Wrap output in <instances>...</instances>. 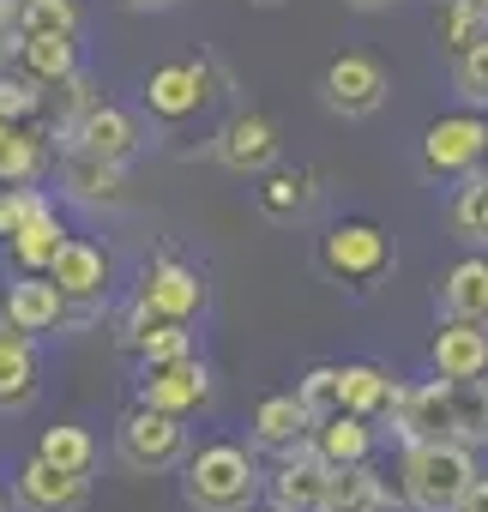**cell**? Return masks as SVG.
Wrapping results in <instances>:
<instances>
[{"label": "cell", "instance_id": "6da1fadb", "mask_svg": "<svg viewBox=\"0 0 488 512\" xmlns=\"http://www.w3.org/2000/svg\"><path fill=\"white\" fill-rule=\"evenodd\" d=\"M181 494H187L193 512H254V500L266 494V476H260V464H254L248 446L211 440V446L187 452Z\"/></svg>", "mask_w": 488, "mask_h": 512}, {"label": "cell", "instance_id": "7a4b0ae2", "mask_svg": "<svg viewBox=\"0 0 488 512\" xmlns=\"http://www.w3.org/2000/svg\"><path fill=\"white\" fill-rule=\"evenodd\" d=\"M476 482V458L464 440H428V446H404L398 464V494L410 512H452L458 494Z\"/></svg>", "mask_w": 488, "mask_h": 512}, {"label": "cell", "instance_id": "3957f363", "mask_svg": "<svg viewBox=\"0 0 488 512\" xmlns=\"http://www.w3.org/2000/svg\"><path fill=\"white\" fill-rule=\"evenodd\" d=\"M392 266V235L374 217H344L320 235V272L350 290H374Z\"/></svg>", "mask_w": 488, "mask_h": 512}, {"label": "cell", "instance_id": "277c9868", "mask_svg": "<svg viewBox=\"0 0 488 512\" xmlns=\"http://www.w3.org/2000/svg\"><path fill=\"white\" fill-rule=\"evenodd\" d=\"M205 314V278L181 260H151L145 278H139V296H133V314H127V344H139L151 326L163 320H193Z\"/></svg>", "mask_w": 488, "mask_h": 512}, {"label": "cell", "instance_id": "5b68a950", "mask_svg": "<svg viewBox=\"0 0 488 512\" xmlns=\"http://www.w3.org/2000/svg\"><path fill=\"white\" fill-rule=\"evenodd\" d=\"M115 458L139 476H163L175 464H187V428L175 410H157V404H133L115 428Z\"/></svg>", "mask_w": 488, "mask_h": 512}, {"label": "cell", "instance_id": "8992f818", "mask_svg": "<svg viewBox=\"0 0 488 512\" xmlns=\"http://www.w3.org/2000/svg\"><path fill=\"white\" fill-rule=\"evenodd\" d=\"M482 151H488V121L458 109V115H440L428 133H422V175L434 181H464L482 169Z\"/></svg>", "mask_w": 488, "mask_h": 512}, {"label": "cell", "instance_id": "52a82bcc", "mask_svg": "<svg viewBox=\"0 0 488 512\" xmlns=\"http://www.w3.org/2000/svg\"><path fill=\"white\" fill-rule=\"evenodd\" d=\"M49 278L67 296V326L91 320L109 302V253L97 241H85V235H67V247L55 253V266H49Z\"/></svg>", "mask_w": 488, "mask_h": 512}, {"label": "cell", "instance_id": "ba28073f", "mask_svg": "<svg viewBox=\"0 0 488 512\" xmlns=\"http://www.w3.org/2000/svg\"><path fill=\"white\" fill-rule=\"evenodd\" d=\"M392 428L404 446H428V440H458V386L452 380H422V386H404L398 392V410H392Z\"/></svg>", "mask_w": 488, "mask_h": 512}, {"label": "cell", "instance_id": "9c48e42d", "mask_svg": "<svg viewBox=\"0 0 488 512\" xmlns=\"http://www.w3.org/2000/svg\"><path fill=\"white\" fill-rule=\"evenodd\" d=\"M284 464H278V476L266 482V494H272V506H284V512H326V488H332V464L320 458V446H314V434H302V440H290L284 452H278Z\"/></svg>", "mask_w": 488, "mask_h": 512}, {"label": "cell", "instance_id": "30bf717a", "mask_svg": "<svg viewBox=\"0 0 488 512\" xmlns=\"http://www.w3.org/2000/svg\"><path fill=\"white\" fill-rule=\"evenodd\" d=\"M386 91H392V79H386V67L368 61V55H338V61L320 73V97H326V109L344 115V121L374 115V109L386 103Z\"/></svg>", "mask_w": 488, "mask_h": 512}, {"label": "cell", "instance_id": "8fae6325", "mask_svg": "<svg viewBox=\"0 0 488 512\" xmlns=\"http://www.w3.org/2000/svg\"><path fill=\"white\" fill-rule=\"evenodd\" d=\"M217 157H223V169H235V175H266V169H278V157H284L278 121L260 115V109H235V115L217 127Z\"/></svg>", "mask_w": 488, "mask_h": 512}, {"label": "cell", "instance_id": "7c38bea8", "mask_svg": "<svg viewBox=\"0 0 488 512\" xmlns=\"http://www.w3.org/2000/svg\"><path fill=\"white\" fill-rule=\"evenodd\" d=\"M211 97H217V91H211V67H205V61H175V67H157V73L145 79V109H151V121H163V127L193 121Z\"/></svg>", "mask_w": 488, "mask_h": 512}, {"label": "cell", "instance_id": "4fadbf2b", "mask_svg": "<svg viewBox=\"0 0 488 512\" xmlns=\"http://www.w3.org/2000/svg\"><path fill=\"white\" fill-rule=\"evenodd\" d=\"M139 404H157V410H175V416H193L211 404V374L199 356H181V362H157L139 374Z\"/></svg>", "mask_w": 488, "mask_h": 512}, {"label": "cell", "instance_id": "5bb4252c", "mask_svg": "<svg viewBox=\"0 0 488 512\" xmlns=\"http://www.w3.org/2000/svg\"><path fill=\"white\" fill-rule=\"evenodd\" d=\"M85 494H91V482L73 476V470H55L49 458H25L19 476H13V506L19 512H79Z\"/></svg>", "mask_w": 488, "mask_h": 512}, {"label": "cell", "instance_id": "9a60e30c", "mask_svg": "<svg viewBox=\"0 0 488 512\" xmlns=\"http://www.w3.org/2000/svg\"><path fill=\"white\" fill-rule=\"evenodd\" d=\"M428 362L440 380L464 386V380H488V326L476 320H440L434 344H428Z\"/></svg>", "mask_w": 488, "mask_h": 512}, {"label": "cell", "instance_id": "2e32d148", "mask_svg": "<svg viewBox=\"0 0 488 512\" xmlns=\"http://www.w3.org/2000/svg\"><path fill=\"white\" fill-rule=\"evenodd\" d=\"M0 314H7L19 332H55V326H67V296L55 290V278L49 272H25V278H13L7 284V296H0Z\"/></svg>", "mask_w": 488, "mask_h": 512}, {"label": "cell", "instance_id": "e0dca14e", "mask_svg": "<svg viewBox=\"0 0 488 512\" xmlns=\"http://www.w3.org/2000/svg\"><path fill=\"white\" fill-rule=\"evenodd\" d=\"M61 187L85 205H115L127 187V163H109L85 145H61Z\"/></svg>", "mask_w": 488, "mask_h": 512}, {"label": "cell", "instance_id": "ac0fdd59", "mask_svg": "<svg viewBox=\"0 0 488 512\" xmlns=\"http://www.w3.org/2000/svg\"><path fill=\"white\" fill-rule=\"evenodd\" d=\"M61 145H85V151H97L109 163H133L139 157V121L127 109H115V103H97Z\"/></svg>", "mask_w": 488, "mask_h": 512}, {"label": "cell", "instance_id": "d6986e66", "mask_svg": "<svg viewBox=\"0 0 488 512\" xmlns=\"http://www.w3.org/2000/svg\"><path fill=\"white\" fill-rule=\"evenodd\" d=\"M338 392H344V410L380 422V416L398 410V392H404V386H398L380 362H338Z\"/></svg>", "mask_w": 488, "mask_h": 512}, {"label": "cell", "instance_id": "ffe728a7", "mask_svg": "<svg viewBox=\"0 0 488 512\" xmlns=\"http://www.w3.org/2000/svg\"><path fill=\"white\" fill-rule=\"evenodd\" d=\"M19 73L43 91H55L61 79L79 73V37H61V31H37V37H19Z\"/></svg>", "mask_w": 488, "mask_h": 512}, {"label": "cell", "instance_id": "44dd1931", "mask_svg": "<svg viewBox=\"0 0 488 512\" xmlns=\"http://www.w3.org/2000/svg\"><path fill=\"white\" fill-rule=\"evenodd\" d=\"M392 500H404L398 488H386L380 482V470L362 458V464H332V488H326V512H380V506H392Z\"/></svg>", "mask_w": 488, "mask_h": 512}, {"label": "cell", "instance_id": "7402d4cb", "mask_svg": "<svg viewBox=\"0 0 488 512\" xmlns=\"http://www.w3.org/2000/svg\"><path fill=\"white\" fill-rule=\"evenodd\" d=\"M320 205V169H266V187H260V211L272 223H296Z\"/></svg>", "mask_w": 488, "mask_h": 512}, {"label": "cell", "instance_id": "603a6c76", "mask_svg": "<svg viewBox=\"0 0 488 512\" xmlns=\"http://www.w3.org/2000/svg\"><path fill=\"white\" fill-rule=\"evenodd\" d=\"M314 446L326 464H362V458H374V422L356 410H332L314 422Z\"/></svg>", "mask_w": 488, "mask_h": 512}, {"label": "cell", "instance_id": "cb8c5ba5", "mask_svg": "<svg viewBox=\"0 0 488 512\" xmlns=\"http://www.w3.org/2000/svg\"><path fill=\"white\" fill-rule=\"evenodd\" d=\"M440 308H446V320H476V326H488V260H458L446 278H440Z\"/></svg>", "mask_w": 488, "mask_h": 512}, {"label": "cell", "instance_id": "d4e9b609", "mask_svg": "<svg viewBox=\"0 0 488 512\" xmlns=\"http://www.w3.org/2000/svg\"><path fill=\"white\" fill-rule=\"evenodd\" d=\"M7 247H13L19 272H49V266H55V253L67 247V223L55 217V205H43L37 217H25V229H19Z\"/></svg>", "mask_w": 488, "mask_h": 512}, {"label": "cell", "instance_id": "484cf974", "mask_svg": "<svg viewBox=\"0 0 488 512\" xmlns=\"http://www.w3.org/2000/svg\"><path fill=\"white\" fill-rule=\"evenodd\" d=\"M49 163V145L31 121H0V187L7 181H37Z\"/></svg>", "mask_w": 488, "mask_h": 512}, {"label": "cell", "instance_id": "4316f807", "mask_svg": "<svg viewBox=\"0 0 488 512\" xmlns=\"http://www.w3.org/2000/svg\"><path fill=\"white\" fill-rule=\"evenodd\" d=\"M37 350H31V338H13V344H0V410L7 416H19V410H31L37 404Z\"/></svg>", "mask_w": 488, "mask_h": 512}, {"label": "cell", "instance_id": "83f0119b", "mask_svg": "<svg viewBox=\"0 0 488 512\" xmlns=\"http://www.w3.org/2000/svg\"><path fill=\"white\" fill-rule=\"evenodd\" d=\"M302 434H314V416H308V404H302L296 392L266 398V404L254 410V440H260V446L284 452V446H290V440H302Z\"/></svg>", "mask_w": 488, "mask_h": 512}, {"label": "cell", "instance_id": "f1b7e54d", "mask_svg": "<svg viewBox=\"0 0 488 512\" xmlns=\"http://www.w3.org/2000/svg\"><path fill=\"white\" fill-rule=\"evenodd\" d=\"M488 37V13L476 7V0H434V43L464 55L470 43Z\"/></svg>", "mask_w": 488, "mask_h": 512}, {"label": "cell", "instance_id": "f546056e", "mask_svg": "<svg viewBox=\"0 0 488 512\" xmlns=\"http://www.w3.org/2000/svg\"><path fill=\"white\" fill-rule=\"evenodd\" d=\"M37 458H49L55 470H73V476H91V464H97V440L85 434V428H43V440H37Z\"/></svg>", "mask_w": 488, "mask_h": 512}, {"label": "cell", "instance_id": "4dcf8cb0", "mask_svg": "<svg viewBox=\"0 0 488 512\" xmlns=\"http://www.w3.org/2000/svg\"><path fill=\"white\" fill-rule=\"evenodd\" d=\"M13 25H19V37H37V31L79 37V7H73V0H19Z\"/></svg>", "mask_w": 488, "mask_h": 512}, {"label": "cell", "instance_id": "1f68e13d", "mask_svg": "<svg viewBox=\"0 0 488 512\" xmlns=\"http://www.w3.org/2000/svg\"><path fill=\"white\" fill-rule=\"evenodd\" d=\"M452 229L464 241H482L488 247V175H464V187L452 199Z\"/></svg>", "mask_w": 488, "mask_h": 512}, {"label": "cell", "instance_id": "d6a6232c", "mask_svg": "<svg viewBox=\"0 0 488 512\" xmlns=\"http://www.w3.org/2000/svg\"><path fill=\"white\" fill-rule=\"evenodd\" d=\"M49 103H55V127H61V133H73V127L103 103V91H97L85 73H73V79H61V85H55V97H49Z\"/></svg>", "mask_w": 488, "mask_h": 512}, {"label": "cell", "instance_id": "836d02e7", "mask_svg": "<svg viewBox=\"0 0 488 512\" xmlns=\"http://www.w3.org/2000/svg\"><path fill=\"white\" fill-rule=\"evenodd\" d=\"M133 350H139L145 368H157V362H181V356H193V332H187V320H163V326H151Z\"/></svg>", "mask_w": 488, "mask_h": 512}, {"label": "cell", "instance_id": "e575fe53", "mask_svg": "<svg viewBox=\"0 0 488 512\" xmlns=\"http://www.w3.org/2000/svg\"><path fill=\"white\" fill-rule=\"evenodd\" d=\"M296 398L308 404V416H314V422H320V416H332V410H344V392H338V362L308 368V374H302V386H296Z\"/></svg>", "mask_w": 488, "mask_h": 512}, {"label": "cell", "instance_id": "d590c367", "mask_svg": "<svg viewBox=\"0 0 488 512\" xmlns=\"http://www.w3.org/2000/svg\"><path fill=\"white\" fill-rule=\"evenodd\" d=\"M458 440L464 446H488V380H464L458 386Z\"/></svg>", "mask_w": 488, "mask_h": 512}, {"label": "cell", "instance_id": "8d00e7d4", "mask_svg": "<svg viewBox=\"0 0 488 512\" xmlns=\"http://www.w3.org/2000/svg\"><path fill=\"white\" fill-rule=\"evenodd\" d=\"M49 199L31 187V181H7V187H0V241H13L19 229H25V217H37Z\"/></svg>", "mask_w": 488, "mask_h": 512}, {"label": "cell", "instance_id": "74e56055", "mask_svg": "<svg viewBox=\"0 0 488 512\" xmlns=\"http://www.w3.org/2000/svg\"><path fill=\"white\" fill-rule=\"evenodd\" d=\"M452 85L464 103H488V37L470 43L464 55H452Z\"/></svg>", "mask_w": 488, "mask_h": 512}, {"label": "cell", "instance_id": "f35d334b", "mask_svg": "<svg viewBox=\"0 0 488 512\" xmlns=\"http://www.w3.org/2000/svg\"><path fill=\"white\" fill-rule=\"evenodd\" d=\"M43 109V85H31L25 73H0V121H31Z\"/></svg>", "mask_w": 488, "mask_h": 512}, {"label": "cell", "instance_id": "ab89813d", "mask_svg": "<svg viewBox=\"0 0 488 512\" xmlns=\"http://www.w3.org/2000/svg\"><path fill=\"white\" fill-rule=\"evenodd\" d=\"M13 7H19V0H0V61H7V49H19V25H13Z\"/></svg>", "mask_w": 488, "mask_h": 512}, {"label": "cell", "instance_id": "60d3db41", "mask_svg": "<svg viewBox=\"0 0 488 512\" xmlns=\"http://www.w3.org/2000/svg\"><path fill=\"white\" fill-rule=\"evenodd\" d=\"M452 512H488V476H476L464 494H458V506Z\"/></svg>", "mask_w": 488, "mask_h": 512}, {"label": "cell", "instance_id": "b9f144b4", "mask_svg": "<svg viewBox=\"0 0 488 512\" xmlns=\"http://www.w3.org/2000/svg\"><path fill=\"white\" fill-rule=\"evenodd\" d=\"M356 13H380V7H392V0H350Z\"/></svg>", "mask_w": 488, "mask_h": 512}, {"label": "cell", "instance_id": "7bdbcfd3", "mask_svg": "<svg viewBox=\"0 0 488 512\" xmlns=\"http://www.w3.org/2000/svg\"><path fill=\"white\" fill-rule=\"evenodd\" d=\"M127 7H175V0H127Z\"/></svg>", "mask_w": 488, "mask_h": 512}, {"label": "cell", "instance_id": "ee69618b", "mask_svg": "<svg viewBox=\"0 0 488 512\" xmlns=\"http://www.w3.org/2000/svg\"><path fill=\"white\" fill-rule=\"evenodd\" d=\"M476 175H488V151H482V169H476Z\"/></svg>", "mask_w": 488, "mask_h": 512}, {"label": "cell", "instance_id": "f6af8a7d", "mask_svg": "<svg viewBox=\"0 0 488 512\" xmlns=\"http://www.w3.org/2000/svg\"><path fill=\"white\" fill-rule=\"evenodd\" d=\"M254 512H284V506H254Z\"/></svg>", "mask_w": 488, "mask_h": 512}, {"label": "cell", "instance_id": "bcb514c9", "mask_svg": "<svg viewBox=\"0 0 488 512\" xmlns=\"http://www.w3.org/2000/svg\"><path fill=\"white\" fill-rule=\"evenodd\" d=\"M0 512H7V494H0Z\"/></svg>", "mask_w": 488, "mask_h": 512}, {"label": "cell", "instance_id": "7dc6e473", "mask_svg": "<svg viewBox=\"0 0 488 512\" xmlns=\"http://www.w3.org/2000/svg\"><path fill=\"white\" fill-rule=\"evenodd\" d=\"M260 7H278V0H260Z\"/></svg>", "mask_w": 488, "mask_h": 512}, {"label": "cell", "instance_id": "c3c4849f", "mask_svg": "<svg viewBox=\"0 0 488 512\" xmlns=\"http://www.w3.org/2000/svg\"><path fill=\"white\" fill-rule=\"evenodd\" d=\"M476 7H482V13H488V0H476Z\"/></svg>", "mask_w": 488, "mask_h": 512}]
</instances>
